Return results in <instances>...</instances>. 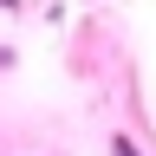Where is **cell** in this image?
<instances>
[{"instance_id":"cell-1","label":"cell","mask_w":156,"mask_h":156,"mask_svg":"<svg viewBox=\"0 0 156 156\" xmlns=\"http://www.w3.org/2000/svg\"><path fill=\"white\" fill-rule=\"evenodd\" d=\"M111 150H117V156H136V150H130V136H117V143H111Z\"/></svg>"},{"instance_id":"cell-2","label":"cell","mask_w":156,"mask_h":156,"mask_svg":"<svg viewBox=\"0 0 156 156\" xmlns=\"http://www.w3.org/2000/svg\"><path fill=\"white\" fill-rule=\"evenodd\" d=\"M0 65H13V52H7V46H0Z\"/></svg>"}]
</instances>
